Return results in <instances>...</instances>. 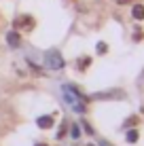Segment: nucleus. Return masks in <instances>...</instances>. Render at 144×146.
<instances>
[{
  "label": "nucleus",
  "mask_w": 144,
  "mask_h": 146,
  "mask_svg": "<svg viewBox=\"0 0 144 146\" xmlns=\"http://www.w3.org/2000/svg\"><path fill=\"white\" fill-rule=\"evenodd\" d=\"M44 62H47V66L51 70H59L64 68V57L59 55L57 51H49L47 55H44Z\"/></svg>",
  "instance_id": "obj_1"
},
{
  "label": "nucleus",
  "mask_w": 144,
  "mask_h": 146,
  "mask_svg": "<svg viewBox=\"0 0 144 146\" xmlns=\"http://www.w3.org/2000/svg\"><path fill=\"white\" fill-rule=\"evenodd\" d=\"M127 142H138V131L136 129H131V131H127Z\"/></svg>",
  "instance_id": "obj_6"
},
{
  "label": "nucleus",
  "mask_w": 144,
  "mask_h": 146,
  "mask_svg": "<svg viewBox=\"0 0 144 146\" xmlns=\"http://www.w3.org/2000/svg\"><path fill=\"white\" fill-rule=\"evenodd\" d=\"M36 125H38L40 129H49V127L53 125V117H49V114H47V117H40V119L36 121Z\"/></svg>",
  "instance_id": "obj_3"
},
{
  "label": "nucleus",
  "mask_w": 144,
  "mask_h": 146,
  "mask_svg": "<svg viewBox=\"0 0 144 146\" xmlns=\"http://www.w3.org/2000/svg\"><path fill=\"white\" fill-rule=\"evenodd\" d=\"M131 15H133L136 19H144V4H133Z\"/></svg>",
  "instance_id": "obj_5"
},
{
  "label": "nucleus",
  "mask_w": 144,
  "mask_h": 146,
  "mask_svg": "<svg viewBox=\"0 0 144 146\" xmlns=\"http://www.w3.org/2000/svg\"><path fill=\"white\" fill-rule=\"evenodd\" d=\"M78 66H81V68H85V66H89V59L85 57V59H81V62H78Z\"/></svg>",
  "instance_id": "obj_9"
},
{
  "label": "nucleus",
  "mask_w": 144,
  "mask_h": 146,
  "mask_svg": "<svg viewBox=\"0 0 144 146\" xmlns=\"http://www.w3.org/2000/svg\"><path fill=\"white\" fill-rule=\"evenodd\" d=\"M119 4H129V0H117Z\"/></svg>",
  "instance_id": "obj_10"
},
{
  "label": "nucleus",
  "mask_w": 144,
  "mask_h": 146,
  "mask_svg": "<svg viewBox=\"0 0 144 146\" xmlns=\"http://www.w3.org/2000/svg\"><path fill=\"white\" fill-rule=\"evenodd\" d=\"M98 53H106V44L104 42H98Z\"/></svg>",
  "instance_id": "obj_8"
},
{
  "label": "nucleus",
  "mask_w": 144,
  "mask_h": 146,
  "mask_svg": "<svg viewBox=\"0 0 144 146\" xmlns=\"http://www.w3.org/2000/svg\"><path fill=\"white\" fill-rule=\"evenodd\" d=\"M78 135H81V129L76 125H72V138H78Z\"/></svg>",
  "instance_id": "obj_7"
},
{
  "label": "nucleus",
  "mask_w": 144,
  "mask_h": 146,
  "mask_svg": "<svg viewBox=\"0 0 144 146\" xmlns=\"http://www.w3.org/2000/svg\"><path fill=\"white\" fill-rule=\"evenodd\" d=\"M38 146H42V144H38Z\"/></svg>",
  "instance_id": "obj_11"
},
{
  "label": "nucleus",
  "mask_w": 144,
  "mask_h": 146,
  "mask_svg": "<svg viewBox=\"0 0 144 146\" xmlns=\"http://www.w3.org/2000/svg\"><path fill=\"white\" fill-rule=\"evenodd\" d=\"M7 42L11 44V47H19L21 38H19V34H17V32H9V34H7Z\"/></svg>",
  "instance_id": "obj_4"
},
{
  "label": "nucleus",
  "mask_w": 144,
  "mask_h": 146,
  "mask_svg": "<svg viewBox=\"0 0 144 146\" xmlns=\"http://www.w3.org/2000/svg\"><path fill=\"white\" fill-rule=\"evenodd\" d=\"M15 28H19V30H32L34 28V19L28 17V15H21V17L15 19Z\"/></svg>",
  "instance_id": "obj_2"
}]
</instances>
